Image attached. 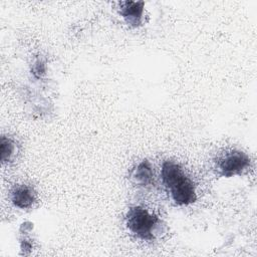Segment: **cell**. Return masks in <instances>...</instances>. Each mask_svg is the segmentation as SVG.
<instances>
[{
	"label": "cell",
	"instance_id": "cell-3",
	"mask_svg": "<svg viewBox=\"0 0 257 257\" xmlns=\"http://www.w3.org/2000/svg\"><path fill=\"white\" fill-rule=\"evenodd\" d=\"M249 165L250 159L245 153L233 150L218 158L216 170L220 176L229 178L242 175L248 169Z\"/></svg>",
	"mask_w": 257,
	"mask_h": 257
},
{
	"label": "cell",
	"instance_id": "cell-4",
	"mask_svg": "<svg viewBox=\"0 0 257 257\" xmlns=\"http://www.w3.org/2000/svg\"><path fill=\"white\" fill-rule=\"evenodd\" d=\"M144 2L124 1L119 3V14L125 23L133 27H138L143 22Z\"/></svg>",
	"mask_w": 257,
	"mask_h": 257
},
{
	"label": "cell",
	"instance_id": "cell-5",
	"mask_svg": "<svg viewBox=\"0 0 257 257\" xmlns=\"http://www.w3.org/2000/svg\"><path fill=\"white\" fill-rule=\"evenodd\" d=\"M36 200L35 192L27 185H18L11 191V202L19 209H27Z\"/></svg>",
	"mask_w": 257,
	"mask_h": 257
},
{
	"label": "cell",
	"instance_id": "cell-8",
	"mask_svg": "<svg viewBox=\"0 0 257 257\" xmlns=\"http://www.w3.org/2000/svg\"><path fill=\"white\" fill-rule=\"evenodd\" d=\"M45 64L41 61V60H37L34 65H33V68H32V72H33V75L37 78H40L43 74H45Z\"/></svg>",
	"mask_w": 257,
	"mask_h": 257
},
{
	"label": "cell",
	"instance_id": "cell-7",
	"mask_svg": "<svg viewBox=\"0 0 257 257\" xmlns=\"http://www.w3.org/2000/svg\"><path fill=\"white\" fill-rule=\"evenodd\" d=\"M16 144L9 138L1 137V161L6 163L12 160L16 154Z\"/></svg>",
	"mask_w": 257,
	"mask_h": 257
},
{
	"label": "cell",
	"instance_id": "cell-1",
	"mask_svg": "<svg viewBox=\"0 0 257 257\" xmlns=\"http://www.w3.org/2000/svg\"><path fill=\"white\" fill-rule=\"evenodd\" d=\"M161 177L175 205L187 206L196 201L195 184L185 174L179 164L172 161H165L162 165Z\"/></svg>",
	"mask_w": 257,
	"mask_h": 257
},
{
	"label": "cell",
	"instance_id": "cell-2",
	"mask_svg": "<svg viewBox=\"0 0 257 257\" xmlns=\"http://www.w3.org/2000/svg\"><path fill=\"white\" fill-rule=\"evenodd\" d=\"M125 224L128 231L139 239L152 241L161 227V220L146 208L135 206L128 209L125 215Z\"/></svg>",
	"mask_w": 257,
	"mask_h": 257
},
{
	"label": "cell",
	"instance_id": "cell-6",
	"mask_svg": "<svg viewBox=\"0 0 257 257\" xmlns=\"http://www.w3.org/2000/svg\"><path fill=\"white\" fill-rule=\"evenodd\" d=\"M133 182L140 187H149L154 183V172L148 160H143L131 174Z\"/></svg>",
	"mask_w": 257,
	"mask_h": 257
}]
</instances>
